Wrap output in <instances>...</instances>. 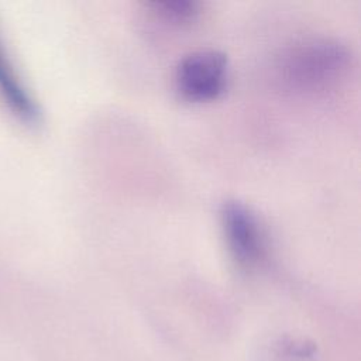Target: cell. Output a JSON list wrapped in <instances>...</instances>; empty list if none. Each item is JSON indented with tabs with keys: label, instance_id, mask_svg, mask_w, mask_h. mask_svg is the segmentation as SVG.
I'll list each match as a JSON object with an SVG mask.
<instances>
[{
	"label": "cell",
	"instance_id": "1",
	"mask_svg": "<svg viewBox=\"0 0 361 361\" xmlns=\"http://www.w3.org/2000/svg\"><path fill=\"white\" fill-rule=\"evenodd\" d=\"M351 52L338 39L309 37L286 47L275 62L282 86L305 96L326 94L347 78Z\"/></svg>",
	"mask_w": 361,
	"mask_h": 361
},
{
	"label": "cell",
	"instance_id": "2",
	"mask_svg": "<svg viewBox=\"0 0 361 361\" xmlns=\"http://www.w3.org/2000/svg\"><path fill=\"white\" fill-rule=\"evenodd\" d=\"M228 79V58L214 48H199L185 54L173 71L175 92L190 103L219 99L227 89Z\"/></svg>",
	"mask_w": 361,
	"mask_h": 361
},
{
	"label": "cell",
	"instance_id": "3",
	"mask_svg": "<svg viewBox=\"0 0 361 361\" xmlns=\"http://www.w3.org/2000/svg\"><path fill=\"white\" fill-rule=\"evenodd\" d=\"M220 227L230 257L243 271L262 267L268 255L267 230L257 213L238 200H227L220 207Z\"/></svg>",
	"mask_w": 361,
	"mask_h": 361
},
{
	"label": "cell",
	"instance_id": "4",
	"mask_svg": "<svg viewBox=\"0 0 361 361\" xmlns=\"http://www.w3.org/2000/svg\"><path fill=\"white\" fill-rule=\"evenodd\" d=\"M0 96L10 109V111L25 123H37L39 118V109L27 89L24 80L18 75L4 44L0 38Z\"/></svg>",
	"mask_w": 361,
	"mask_h": 361
},
{
	"label": "cell",
	"instance_id": "5",
	"mask_svg": "<svg viewBox=\"0 0 361 361\" xmlns=\"http://www.w3.org/2000/svg\"><path fill=\"white\" fill-rule=\"evenodd\" d=\"M145 6L155 17L178 25L193 23L202 13V4L196 0H152Z\"/></svg>",
	"mask_w": 361,
	"mask_h": 361
},
{
	"label": "cell",
	"instance_id": "6",
	"mask_svg": "<svg viewBox=\"0 0 361 361\" xmlns=\"http://www.w3.org/2000/svg\"><path fill=\"white\" fill-rule=\"evenodd\" d=\"M281 348L285 351V354L296 358H312L316 354V345L306 341H286L281 344Z\"/></svg>",
	"mask_w": 361,
	"mask_h": 361
}]
</instances>
